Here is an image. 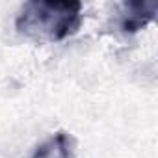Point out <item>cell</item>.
I'll list each match as a JSON object with an SVG mask.
<instances>
[{"label": "cell", "mask_w": 158, "mask_h": 158, "mask_svg": "<svg viewBox=\"0 0 158 158\" xmlns=\"http://www.w3.org/2000/svg\"><path fill=\"white\" fill-rule=\"evenodd\" d=\"M82 2H26L15 19V30L37 43H58L74 35L82 24Z\"/></svg>", "instance_id": "1"}, {"label": "cell", "mask_w": 158, "mask_h": 158, "mask_svg": "<svg viewBox=\"0 0 158 158\" xmlns=\"http://www.w3.org/2000/svg\"><path fill=\"white\" fill-rule=\"evenodd\" d=\"M158 4L151 2H125L119 13V28L125 34H136L151 21H154Z\"/></svg>", "instance_id": "2"}, {"label": "cell", "mask_w": 158, "mask_h": 158, "mask_svg": "<svg viewBox=\"0 0 158 158\" xmlns=\"http://www.w3.org/2000/svg\"><path fill=\"white\" fill-rule=\"evenodd\" d=\"M32 158H74V139L67 132H56L35 149Z\"/></svg>", "instance_id": "3"}]
</instances>
